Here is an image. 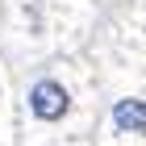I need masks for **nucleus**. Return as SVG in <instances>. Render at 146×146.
<instances>
[{
  "label": "nucleus",
  "mask_w": 146,
  "mask_h": 146,
  "mask_svg": "<svg viewBox=\"0 0 146 146\" xmlns=\"http://www.w3.org/2000/svg\"><path fill=\"white\" fill-rule=\"evenodd\" d=\"M0 25L13 58H63L88 42L100 25L96 0H0Z\"/></svg>",
  "instance_id": "obj_1"
},
{
  "label": "nucleus",
  "mask_w": 146,
  "mask_h": 146,
  "mask_svg": "<svg viewBox=\"0 0 146 146\" xmlns=\"http://www.w3.org/2000/svg\"><path fill=\"white\" fill-rule=\"evenodd\" d=\"M96 113V75L75 58L34 63L21 88V117L34 129H71Z\"/></svg>",
  "instance_id": "obj_2"
},
{
  "label": "nucleus",
  "mask_w": 146,
  "mask_h": 146,
  "mask_svg": "<svg viewBox=\"0 0 146 146\" xmlns=\"http://www.w3.org/2000/svg\"><path fill=\"white\" fill-rule=\"evenodd\" d=\"M104 146H146V71L121 67V84L104 96L100 109Z\"/></svg>",
  "instance_id": "obj_3"
},
{
  "label": "nucleus",
  "mask_w": 146,
  "mask_h": 146,
  "mask_svg": "<svg viewBox=\"0 0 146 146\" xmlns=\"http://www.w3.org/2000/svg\"><path fill=\"white\" fill-rule=\"evenodd\" d=\"M0 67H4V63H0ZM9 109V84H4V71H0V113Z\"/></svg>",
  "instance_id": "obj_4"
},
{
  "label": "nucleus",
  "mask_w": 146,
  "mask_h": 146,
  "mask_svg": "<svg viewBox=\"0 0 146 146\" xmlns=\"http://www.w3.org/2000/svg\"><path fill=\"white\" fill-rule=\"evenodd\" d=\"M96 4H117V0H96Z\"/></svg>",
  "instance_id": "obj_5"
},
{
  "label": "nucleus",
  "mask_w": 146,
  "mask_h": 146,
  "mask_svg": "<svg viewBox=\"0 0 146 146\" xmlns=\"http://www.w3.org/2000/svg\"><path fill=\"white\" fill-rule=\"evenodd\" d=\"M138 4H146V0H138Z\"/></svg>",
  "instance_id": "obj_6"
}]
</instances>
